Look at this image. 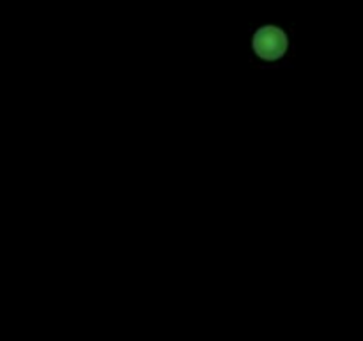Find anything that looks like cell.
<instances>
[{
    "label": "cell",
    "instance_id": "1",
    "mask_svg": "<svg viewBox=\"0 0 363 341\" xmlns=\"http://www.w3.org/2000/svg\"><path fill=\"white\" fill-rule=\"evenodd\" d=\"M287 36L282 28L275 25H266L261 27L254 34L252 46L255 53L264 60H277L287 52Z\"/></svg>",
    "mask_w": 363,
    "mask_h": 341
}]
</instances>
